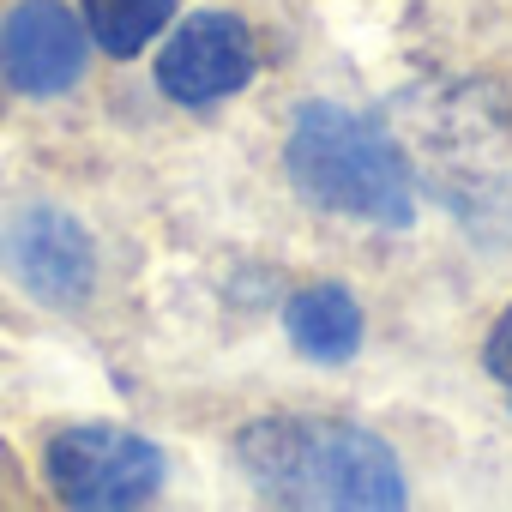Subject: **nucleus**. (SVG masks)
Listing matches in <instances>:
<instances>
[{
  "instance_id": "nucleus-1",
  "label": "nucleus",
  "mask_w": 512,
  "mask_h": 512,
  "mask_svg": "<svg viewBox=\"0 0 512 512\" xmlns=\"http://www.w3.org/2000/svg\"><path fill=\"white\" fill-rule=\"evenodd\" d=\"M404 157L440 205L482 241L512 235V109L482 85H428L398 97Z\"/></svg>"
},
{
  "instance_id": "nucleus-2",
  "label": "nucleus",
  "mask_w": 512,
  "mask_h": 512,
  "mask_svg": "<svg viewBox=\"0 0 512 512\" xmlns=\"http://www.w3.org/2000/svg\"><path fill=\"white\" fill-rule=\"evenodd\" d=\"M235 458L247 482L272 506H314V512H386L404 506V470L356 422L326 416H266L241 428Z\"/></svg>"
},
{
  "instance_id": "nucleus-3",
  "label": "nucleus",
  "mask_w": 512,
  "mask_h": 512,
  "mask_svg": "<svg viewBox=\"0 0 512 512\" xmlns=\"http://www.w3.org/2000/svg\"><path fill=\"white\" fill-rule=\"evenodd\" d=\"M284 169L296 193L320 211H344L380 229H404L416 217V181H410L398 139L380 121L350 115L338 103H308L296 115Z\"/></svg>"
},
{
  "instance_id": "nucleus-4",
  "label": "nucleus",
  "mask_w": 512,
  "mask_h": 512,
  "mask_svg": "<svg viewBox=\"0 0 512 512\" xmlns=\"http://www.w3.org/2000/svg\"><path fill=\"white\" fill-rule=\"evenodd\" d=\"M43 470L49 488L85 512L139 506L163 488V452L127 428H61L43 446Z\"/></svg>"
},
{
  "instance_id": "nucleus-5",
  "label": "nucleus",
  "mask_w": 512,
  "mask_h": 512,
  "mask_svg": "<svg viewBox=\"0 0 512 512\" xmlns=\"http://www.w3.org/2000/svg\"><path fill=\"white\" fill-rule=\"evenodd\" d=\"M0 266H7L37 302L79 308L97 284V241L61 205H25L0 229Z\"/></svg>"
},
{
  "instance_id": "nucleus-6",
  "label": "nucleus",
  "mask_w": 512,
  "mask_h": 512,
  "mask_svg": "<svg viewBox=\"0 0 512 512\" xmlns=\"http://www.w3.org/2000/svg\"><path fill=\"white\" fill-rule=\"evenodd\" d=\"M85 25L61 0H19L0 25V73L25 97H61L85 73Z\"/></svg>"
},
{
  "instance_id": "nucleus-7",
  "label": "nucleus",
  "mask_w": 512,
  "mask_h": 512,
  "mask_svg": "<svg viewBox=\"0 0 512 512\" xmlns=\"http://www.w3.org/2000/svg\"><path fill=\"white\" fill-rule=\"evenodd\" d=\"M253 79V31L235 13H193L157 55V85L175 103H217Z\"/></svg>"
},
{
  "instance_id": "nucleus-8",
  "label": "nucleus",
  "mask_w": 512,
  "mask_h": 512,
  "mask_svg": "<svg viewBox=\"0 0 512 512\" xmlns=\"http://www.w3.org/2000/svg\"><path fill=\"white\" fill-rule=\"evenodd\" d=\"M284 326H290V344L308 356V362H350L362 350V308L344 284H308L290 296L284 308Z\"/></svg>"
},
{
  "instance_id": "nucleus-9",
  "label": "nucleus",
  "mask_w": 512,
  "mask_h": 512,
  "mask_svg": "<svg viewBox=\"0 0 512 512\" xmlns=\"http://www.w3.org/2000/svg\"><path fill=\"white\" fill-rule=\"evenodd\" d=\"M175 13V0H85V31L103 55L133 61Z\"/></svg>"
},
{
  "instance_id": "nucleus-10",
  "label": "nucleus",
  "mask_w": 512,
  "mask_h": 512,
  "mask_svg": "<svg viewBox=\"0 0 512 512\" xmlns=\"http://www.w3.org/2000/svg\"><path fill=\"white\" fill-rule=\"evenodd\" d=\"M488 374L512 386V308H506V314L494 320V332H488Z\"/></svg>"
},
{
  "instance_id": "nucleus-11",
  "label": "nucleus",
  "mask_w": 512,
  "mask_h": 512,
  "mask_svg": "<svg viewBox=\"0 0 512 512\" xmlns=\"http://www.w3.org/2000/svg\"><path fill=\"white\" fill-rule=\"evenodd\" d=\"M0 103H7V97H0Z\"/></svg>"
}]
</instances>
